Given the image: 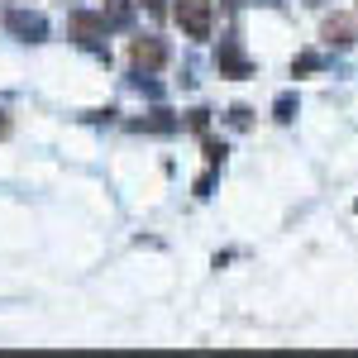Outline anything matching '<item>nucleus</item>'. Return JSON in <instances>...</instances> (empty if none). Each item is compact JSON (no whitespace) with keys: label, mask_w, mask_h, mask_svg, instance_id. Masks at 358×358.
<instances>
[{"label":"nucleus","mask_w":358,"mask_h":358,"mask_svg":"<svg viewBox=\"0 0 358 358\" xmlns=\"http://www.w3.org/2000/svg\"><path fill=\"white\" fill-rule=\"evenodd\" d=\"M177 24L187 29V38H210V20H215V0H177Z\"/></svg>","instance_id":"1"},{"label":"nucleus","mask_w":358,"mask_h":358,"mask_svg":"<svg viewBox=\"0 0 358 358\" xmlns=\"http://www.w3.org/2000/svg\"><path fill=\"white\" fill-rule=\"evenodd\" d=\"M129 62L138 72H158V67H167V43L163 38H134L129 43Z\"/></svg>","instance_id":"2"},{"label":"nucleus","mask_w":358,"mask_h":358,"mask_svg":"<svg viewBox=\"0 0 358 358\" xmlns=\"http://www.w3.org/2000/svg\"><path fill=\"white\" fill-rule=\"evenodd\" d=\"M106 29H110L106 15H91V10H77V15H72V38L86 43V48H91V43H101V38H106Z\"/></svg>","instance_id":"3"},{"label":"nucleus","mask_w":358,"mask_h":358,"mask_svg":"<svg viewBox=\"0 0 358 358\" xmlns=\"http://www.w3.org/2000/svg\"><path fill=\"white\" fill-rule=\"evenodd\" d=\"M320 34H325V43H330V48H354V43H358V24H354V15H330Z\"/></svg>","instance_id":"4"},{"label":"nucleus","mask_w":358,"mask_h":358,"mask_svg":"<svg viewBox=\"0 0 358 358\" xmlns=\"http://www.w3.org/2000/svg\"><path fill=\"white\" fill-rule=\"evenodd\" d=\"M215 67H220L224 77H248V72H253V67H248V57L239 53L234 43H224L220 53H215Z\"/></svg>","instance_id":"5"},{"label":"nucleus","mask_w":358,"mask_h":358,"mask_svg":"<svg viewBox=\"0 0 358 358\" xmlns=\"http://www.w3.org/2000/svg\"><path fill=\"white\" fill-rule=\"evenodd\" d=\"M101 15H106L110 24H129V15H134V10H129V0H106V10H101Z\"/></svg>","instance_id":"6"},{"label":"nucleus","mask_w":358,"mask_h":358,"mask_svg":"<svg viewBox=\"0 0 358 358\" xmlns=\"http://www.w3.org/2000/svg\"><path fill=\"white\" fill-rule=\"evenodd\" d=\"M5 24L15 29V34H34V38L43 34V20H24V15H5Z\"/></svg>","instance_id":"7"},{"label":"nucleus","mask_w":358,"mask_h":358,"mask_svg":"<svg viewBox=\"0 0 358 358\" xmlns=\"http://www.w3.org/2000/svg\"><path fill=\"white\" fill-rule=\"evenodd\" d=\"M315 67H320V53H301L296 62H292V72H296V77H306V72H315Z\"/></svg>","instance_id":"8"},{"label":"nucleus","mask_w":358,"mask_h":358,"mask_svg":"<svg viewBox=\"0 0 358 358\" xmlns=\"http://www.w3.org/2000/svg\"><path fill=\"white\" fill-rule=\"evenodd\" d=\"M206 163L215 167V163H224V143H215V138H206Z\"/></svg>","instance_id":"9"},{"label":"nucleus","mask_w":358,"mask_h":358,"mask_svg":"<svg viewBox=\"0 0 358 358\" xmlns=\"http://www.w3.org/2000/svg\"><path fill=\"white\" fill-rule=\"evenodd\" d=\"M292 110H296V101H292V96H277V120H282V124L292 120Z\"/></svg>","instance_id":"10"},{"label":"nucleus","mask_w":358,"mask_h":358,"mask_svg":"<svg viewBox=\"0 0 358 358\" xmlns=\"http://www.w3.org/2000/svg\"><path fill=\"white\" fill-rule=\"evenodd\" d=\"M143 10H148V15H158V20H163V0H143Z\"/></svg>","instance_id":"11"},{"label":"nucleus","mask_w":358,"mask_h":358,"mask_svg":"<svg viewBox=\"0 0 358 358\" xmlns=\"http://www.w3.org/2000/svg\"><path fill=\"white\" fill-rule=\"evenodd\" d=\"M5 134H10V115L0 110V138H5Z\"/></svg>","instance_id":"12"}]
</instances>
